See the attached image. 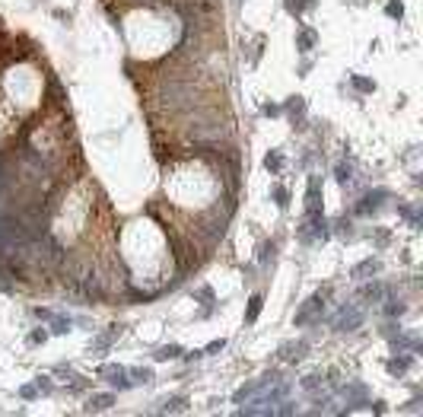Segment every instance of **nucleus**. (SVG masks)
<instances>
[{
	"label": "nucleus",
	"instance_id": "obj_6",
	"mask_svg": "<svg viewBox=\"0 0 423 417\" xmlns=\"http://www.w3.org/2000/svg\"><path fill=\"white\" fill-rule=\"evenodd\" d=\"M309 210H321V182H318V175H312L309 178Z\"/></svg>",
	"mask_w": 423,
	"mask_h": 417
},
{
	"label": "nucleus",
	"instance_id": "obj_8",
	"mask_svg": "<svg viewBox=\"0 0 423 417\" xmlns=\"http://www.w3.org/2000/svg\"><path fill=\"white\" fill-rule=\"evenodd\" d=\"M115 338H121V325H112V328L105 331V335H99V338L92 341V347H95V350H108V347H112V341H115Z\"/></svg>",
	"mask_w": 423,
	"mask_h": 417
},
{
	"label": "nucleus",
	"instance_id": "obj_3",
	"mask_svg": "<svg viewBox=\"0 0 423 417\" xmlns=\"http://www.w3.org/2000/svg\"><path fill=\"white\" fill-rule=\"evenodd\" d=\"M321 309H324V300H321V293L309 296V300L302 303V309L296 312V325L302 328V325H312V322H318V318H321Z\"/></svg>",
	"mask_w": 423,
	"mask_h": 417
},
{
	"label": "nucleus",
	"instance_id": "obj_23",
	"mask_svg": "<svg viewBox=\"0 0 423 417\" xmlns=\"http://www.w3.org/2000/svg\"><path fill=\"white\" fill-rule=\"evenodd\" d=\"M274 201H277V207H286V204H289L286 188H274Z\"/></svg>",
	"mask_w": 423,
	"mask_h": 417
},
{
	"label": "nucleus",
	"instance_id": "obj_18",
	"mask_svg": "<svg viewBox=\"0 0 423 417\" xmlns=\"http://www.w3.org/2000/svg\"><path fill=\"white\" fill-rule=\"evenodd\" d=\"M258 312H261V296H251V303H248V315H245V322H255V318H258Z\"/></svg>",
	"mask_w": 423,
	"mask_h": 417
},
{
	"label": "nucleus",
	"instance_id": "obj_10",
	"mask_svg": "<svg viewBox=\"0 0 423 417\" xmlns=\"http://www.w3.org/2000/svg\"><path fill=\"white\" fill-rule=\"evenodd\" d=\"M115 404V395H92L86 401V411H108Z\"/></svg>",
	"mask_w": 423,
	"mask_h": 417
},
{
	"label": "nucleus",
	"instance_id": "obj_13",
	"mask_svg": "<svg viewBox=\"0 0 423 417\" xmlns=\"http://www.w3.org/2000/svg\"><path fill=\"white\" fill-rule=\"evenodd\" d=\"M312 45H315V32H312V29H302L299 39H296V48L299 51H312Z\"/></svg>",
	"mask_w": 423,
	"mask_h": 417
},
{
	"label": "nucleus",
	"instance_id": "obj_27",
	"mask_svg": "<svg viewBox=\"0 0 423 417\" xmlns=\"http://www.w3.org/2000/svg\"><path fill=\"white\" fill-rule=\"evenodd\" d=\"M385 10H388V16H398V19H401V13H404V10H401V4H398V0H392V4L385 7Z\"/></svg>",
	"mask_w": 423,
	"mask_h": 417
},
{
	"label": "nucleus",
	"instance_id": "obj_4",
	"mask_svg": "<svg viewBox=\"0 0 423 417\" xmlns=\"http://www.w3.org/2000/svg\"><path fill=\"white\" fill-rule=\"evenodd\" d=\"M410 363H414V354H410V350H398L392 360L385 363V369H388L392 376H401V373H407V369H410Z\"/></svg>",
	"mask_w": 423,
	"mask_h": 417
},
{
	"label": "nucleus",
	"instance_id": "obj_7",
	"mask_svg": "<svg viewBox=\"0 0 423 417\" xmlns=\"http://www.w3.org/2000/svg\"><path fill=\"white\" fill-rule=\"evenodd\" d=\"M306 350H309L306 341H299V344H283V347H280V357H283V360H302V357H306Z\"/></svg>",
	"mask_w": 423,
	"mask_h": 417
},
{
	"label": "nucleus",
	"instance_id": "obj_19",
	"mask_svg": "<svg viewBox=\"0 0 423 417\" xmlns=\"http://www.w3.org/2000/svg\"><path fill=\"white\" fill-rule=\"evenodd\" d=\"M385 303H388V306H385V312H388L392 318L404 312V303H401V300H385Z\"/></svg>",
	"mask_w": 423,
	"mask_h": 417
},
{
	"label": "nucleus",
	"instance_id": "obj_2",
	"mask_svg": "<svg viewBox=\"0 0 423 417\" xmlns=\"http://www.w3.org/2000/svg\"><path fill=\"white\" fill-rule=\"evenodd\" d=\"M99 379H105L108 386H115V389H121V392L134 386V379H127V366H115V363L99 366Z\"/></svg>",
	"mask_w": 423,
	"mask_h": 417
},
{
	"label": "nucleus",
	"instance_id": "obj_9",
	"mask_svg": "<svg viewBox=\"0 0 423 417\" xmlns=\"http://www.w3.org/2000/svg\"><path fill=\"white\" fill-rule=\"evenodd\" d=\"M156 411H169V414H178V411H188V398L185 395H175V398H166L159 401V408Z\"/></svg>",
	"mask_w": 423,
	"mask_h": 417
},
{
	"label": "nucleus",
	"instance_id": "obj_26",
	"mask_svg": "<svg viewBox=\"0 0 423 417\" xmlns=\"http://www.w3.org/2000/svg\"><path fill=\"white\" fill-rule=\"evenodd\" d=\"M19 395H22V398H39V389H35V386H22Z\"/></svg>",
	"mask_w": 423,
	"mask_h": 417
},
{
	"label": "nucleus",
	"instance_id": "obj_28",
	"mask_svg": "<svg viewBox=\"0 0 423 417\" xmlns=\"http://www.w3.org/2000/svg\"><path fill=\"white\" fill-rule=\"evenodd\" d=\"M29 341H32V344H45V341H48V331H32Z\"/></svg>",
	"mask_w": 423,
	"mask_h": 417
},
{
	"label": "nucleus",
	"instance_id": "obj_16",
	"mask_svg": "<svg viewBox=\"0 0 423 417\" xmlns=\"http://www.w3.org/2000/svg\"><path fill=\"white\" fill-rule=\"evenodd\" d=\"M334 178H337L341 185H347L350 178H353V166H350V163H341V166L334 169Z\"/></svg>",
	"mask_w": 423,
	"mask_h": 417
},
{
	"label": "nucleus",
	"instance_id": "obj_21",
	"mask_svg": "<svg viewBox=\"0 0 423 417\" xmlns=\"http://www.w3.org/2000/svg\"><path fill=\"white\" fill-rule=\"evenodd\" d=\"M35 389H39V395H48L54 386H51V379H48V376H39V379H35Z\"/></svg>",
	"mask_w": 423,
	"mask_h": 417
},
{
	"label": "nucleus",
	"instance_id": "obj_17",
	"mask_svg": "<svg viewBox=\"0 0 423 417\" xmlns=\"http://www.w3.org/2000/svg\"><path fill=\"white\" fill-rule=\"evenodd\" d=\"M264 166H268L271 172H280V166H283V156H280V150L268 153V159H264Z\"/></svg>",
	"mask_w": 423,
	"mask_h": 417
},
{
	"label": "nucleus",
	"instance_id": "obj_11",
	"mask_svg": "<svg viewBox=\"0 0 423 417\" xmlns=\"http://www.w3.org/2000/svg\"><path fill=\"white\" fill-rule=\"evenodd\" d=\"M385 293H388V290H385L382 287V283H369V287H363V300H369V303H382L385 300Z\"/></svg>",
	"mask_w": 423,
	"mask_h": 417
},
{
	"label": "nucleus",
	"instance_id": "obj_15",
	"mask_svg": "<svg viewBox=\"0 0 423 417\" xmlns=\"http://www.w3.org/2000/svg\"><path fill=\"white\" fill-rule=\"evenodd\" d=\"M127 376H134V386L153 382V369H127Z\"/></svg>",
	"mask_w": 423,
	"mask_h": 417
},
{
	"label": "nucleus",
	"instance_id": "obj_14",
	"mask_svg": "<svg viewBox=\"0 0 423 417\" xmlns=\"http://www.w3.org/2000/svg\"><path fill=\"white\" fill-rule=\"evenodd\" d=\"M178 357H181V347H178V344H166V347L156 350V360H178Z\"/></svg>",
	"mask_w": 423,
	"mask_h": 417
},
{
	"label": "nucleus",
	"instance_id": "obj_24",
	"mask_svg": "<svg viewBox=\"0 0 423 417\" xmlns=\"http://www.w3.org/2000/svg\"><path fill=\"white\" fill-rule=\"evenodd\" d=\"M286 109L293 112V115H302V112H306V102H302V99L296 96V99H289V105H286Z\"/></svg>",
	"mask_w": 423,
	"mask_h": 417
},
{
	"label": "nucleus",
	"instance_id": "obj_22",
	"mask_svg": "<svg viewBox=\"0 0 423 417\" xmlns=\"http://www.w3.org/2000/svg\"><path fill=\"white\" fill-rule=\"evenodd\" d=\"M350 80H353V86L363 89V92H372V89H376V83H372V80H363V77H350Z\"/></svg>",
	"mask_w": 423,
	"mask_h": 417
},
{
	"label": "nucleus",
	"instance_id": "obj_12",
	"mask_svg": "<svg viewBox=\"0 0 423 417\" xmlns=\"http://www.w3.org/2000/svg\"><path fill=\"white\" fill-rule=\"evenodd\" d=\"M376 271H379V261H376V258H366V261H360V265H356L353 271H350V274L363 280V274H376Z\"/></svg>",
	"mask_w": 423,
	"mask_h": 417
},
{
	"label": "nucleus",
	"instance_id": "obj_5",
	"mask_svg": "<svg viewBox=\"0 0 423 417\" xmlns=\"http://www.w3.org/2000/svg\"><path fill=\"white\" fill-rule=\"evenodd\" d=\"M385 198H388V191H372V195H366V198H363L360 204H356V213H360V217H369V213H376V210L382 207V201H385Z\"/></svg>",
	"mask_w": 423,
	"mask_h": 417
},
{
	"label": "nucleus",
	"instance_id": "obj_20",
	"mask_svg": "<svg viewBox=\"0 0 423 417\" xmlns=\"http://www.w3.org/2000/svg\"><path fill=\"white\" fill-rule=\"evenodd\" d=\"M306 7H312V0H286V10H289V13H302Z\"/></svg>",
	"mask_w": 423,
	"mask_h": 417
},
{
	"label": "nucleus",
	"instance_id": "obj_25",
	"mask_svg": "<svg viewBox=\"0 0 423 417\" xmlns=\"http://www.w3.org/2000/svg\"><path fill=\"white\" fill-rule=\"evenodd\" d=\"M223 347H226V341H223V338H220V341H210V344H207V350H204V357H207V354H220Z\"/></svg>",
	"mask_w": 423,
	"mask_h": 417
},
{
	"label": "nucleus",
	"instance_id": "obj_1",
	"mask_svg": "<svg viewBox=\"0 0 423 417\" xmlns=\"http://www.w3.org/2000/svg\"><path fill=\"white\" fill-rule=\"evenodd\" d=\"M363 322H366L363 306H360V303H344V306L331 315V328H334V331H356Z\"/></svg>",
	"mask_w": 423,
	"mask_h": 417
}]
</instances>
